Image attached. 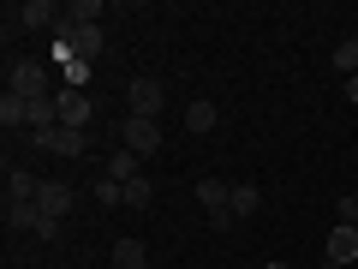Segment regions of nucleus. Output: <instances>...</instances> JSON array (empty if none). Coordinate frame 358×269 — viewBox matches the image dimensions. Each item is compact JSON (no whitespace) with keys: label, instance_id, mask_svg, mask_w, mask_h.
<instances>
[{"label":"nucleus","instance_id":"obj_10","mask_svg":"<svg viewBox=\"0 0 358 269\" xmlns=\"http://www.w3.org/2000/svg\"><path fill=\"white\" fill-rule=\"evenodd\" d=\"M215 126H221V108L215 102H192V108H185V132L203 138V132H215Z\"/></svg>","mask_w":358,"mask_h":269},{"label":"nucleus","instance_id":"obj_26","mask_svg":"<svg viewBox=\"0 0 358 269\" xmlns=\"http://www.w3.org/2000/svg\"><path fill=\"white\" fill-rule=\"evenodd\" d=\"M263 269H287V263H263Z\"/></svg>","mask_w":358,"mask_h":269},{"label":"nucleus","instance_id":"obj_3","mask_svg":"<svg viewBox=\"0 0 358 269\" xmlns=\"http://www.w3.org/2000/svg\"><path fill=\"white\" fill-rule=\"evenodd\" d=\"M126 102H131V114L155 120V114H162V102H167L162 78H131V84H126Z\"/></svg>","mask_w":358,"mask_h":269},{"label":"nucleus","instance_id":"obj_6","mask_svg":"<svg viewBox=\"0 0 358 269\" xmlns=\"http://www.w3.org/2000/svg\"><path fill=\"white\" fill-rule=\"evenodd\" d=\"M36 209L60 221L66 209H72V186H66V179H42V192H36Z\"/></svg>","mask_w":358,"mask_h":269},{"label":"nucleus","instance_id":"obj_16","mask_svg":"<svg viewBox=\"0 0 358 269\" xmlns=\"http://www.w3.org/2000/svg\"><path fill=\"white\" fill-rule=\"evenodd\" d=\"M36 221H42L36 204H6V228L13 233H36Z\"/></svg>","mask_w":358,"mask_h":269},{"label":"nucleus","instance_id":"obj_19","mask_svg":"<svg viewBox=\"0 0 358 269\" xmlns=\"http://www.w3.org/2000/svg\"><path fill=\"white\" fill-rule=\"evenodd\" d=\"M150 198H155V186H150V179H126V209H150Z\"/></svg>","mask_w":358,"mask_h":269},{"label":"nucleus","instance_id":"obj_17","mask_svg":"<svg viewBox=\"0 0 358 269\" xmlns=\"http://www.w3.org/2000/svg\"><path fill=\"white\" fill-rule=\"evenodd\" d=\"M96 204H102V209H120V204H126V186H120V179H96Z\"/></svg>","mask_w":358,"mask_h":269},{"label":"nucleus","instance_id":"obj_15","mask_svg":"<svg viewBox=\"0 0 358 269\" xmlns=\"http://www.w3.org/2000/svg\"><path fill=\"white\" fill-rule=\"evenodd\" d=\"M96 18H102V6H96V0H72V6H60V25H66V30L96 25Z\"/></svg>","mask_w":358,"mask_h":269},{"label":"nucleus","instance_id":"obj_25","mask_svg":"<svg viewBox=\"0 0 358 269\" xmlns=\"http://www.w3.org/2000/svg\"><path fill=\"white\" fill-rule=\"evenodd\" d=\"M322 269H346V263H334V257H322Z\"/></svg>","mask_w":358,"mask_h":269},{"label":"nucleus","instance_id":"obj_22","mask_svg":"<svg viewBox=\"0 0 358 269\" xmlns=\"http://www.w3.org/2000/svg\"><path fill=\"white\" fill-rule=\"evenodd\" d=\"M54 138H60V126H36L30 132V150H54Z\"/></svg>","mask_w":358,"mask_h":269},{"label":"nucleus","instance_id":"obj_1","mask_svg":"<svg viewBox=\"0 0 358 269\" xmlns=\"http://www.w3.org/2000/svg\"><path fill=\"white\" fill-rule=\"evenodd\" d=\"M6 90H13V96H24V102H42V96H54V90H48V66H42V60H13V78H6Z\"/></svg>","mask_w":358,"mask_h":269},{"label":"nucleus","instance_id":"obj_5","mask_svg":"<svg viewBox=\"0 0 358 269\" xmlns=\"http://www.w3.org/2000/svg\"><path fill=\"white\" fill-rule=\"evenodd\" d=\"M6 13L18 18V25H30V30H48L54 18H60V6H54V0H24V6H6ZM60 30V25H54Z\"/></svg>","mask_w":358,"mask_h":269},{"label":"nucleus","instance_id":"obj_9","mask_svg":"<svg viewBox=\"0 0 358 269\" xmlns=\"http://www.w3.org/2000/svg\"><path fill=\"white\" fill-rule=\"evenodd\" d=\"M197 204H203L209 216H221V209L233 204V186L227 179H197Z\"/></svg>","mask_w":358,"mask_h":269},{"label":"nucleus","instance_id":"obj_14","mask_svg":"<svg viewBox=\"0 0 358 269\" xmlns=\"http://www.w3.org/2000/svg\"><path fill=\"white\" fill-rule=\"evenodd\" d=\"M0 126H6V132H13V126H30V102H24V96H13V90L0 96Z\"/></svg>","mask_w":358,"mask_h":269},{"label":"nucleus","instance_id":"obj_12","mask_svg":"<svg viewBox=\"0 0 358 269\" xmlns=\"http://www.w3.org/2000/svg\"><path fill=\"white\" fill-rule=\"evenodd\" d=\"M138 162H143V156H138V150H126V144H120V150L108 156V179H120V186H126V179H138Z\"/></svg>","mask_w":358,"mask_h":269},{"label":"nucleus","instance_id":"obj_2","mask_svg":"<svg viewBox=\"0 0 358 269\" xmlns=\"http://www.w3.org/2000/svg\"><path fill=\"white\" fill-rule=\"evenodd\" d=\"M120 144H126V150H138V156H155V150H162V120L126 114V120H120Z\"/></svg>","mask_w":358,"mask_h":269},{"label":"nucleus","instance_id":"obj_21","mask_svg":"<svg viewBox=\"0 0 358 269\" xmlns=\"http://www.w3.org/2000/svg\"><path fill=\"white\" fill-rule=\"evenodd\" d=\"M54 150H60V156H84V150H90V138H84V132H66V126H60Z\"/></svg>","mask_w":358,"mask_h":269},{"label":"nucleus","instance_id":"obj_11","mask_svg":"<svg viewBox=\"0 0 358 269\" xmlns=\"http://www.w3.org/2000/svg\"><path fill=\"white\" fill-rule=\"evenodd\" d=\"M108 263H114V269H150V257H143V245H138V240H114Z\"/></svg>","mask_w":358,"mask_h":269},{"label":"nucleus","instance_id":"obj_23","mask_svg":"<svg viewBox=\"0 0 358 269\" xmlns=\"http://www.w3.org/2000/svg\"><path fill=\"white\" fill-rule=\"evenodd\" d=\"M341 221H346V228H358V198H341Z\"/></svg>","mask_w":358,"mask_h":269},{"label":"nucleus","instance_id":"obj_8","mask_svg":"<svg viewBox=\"0 0 358 269\" xmlns=\"http://www.w3.org/2000/svg\"><path fill=\"white\" fill-rule=\"evenodd\" d=\"M329 257L352 269V263H358V228H346V221H341V228L329 233Z\"/></svg>","mask_w":358,"mask_h":269},{"label":"nucleus","instance_id":"obj_7","mask_svg":"<svg viewBox=\"0 0 358 269\" xmlns=\"http://www.w3.org/2000/svg\"><path fill=\"white\" fill-rule=\"evenodd\" d=\"M42 179H30L24 167H6V204H36Z\"/></svg>","mask_w":358,"mask_h":269},{"label":"nucleus","instance_id":"obj_4","mask_svg":"<svg viewBox=\"0 0 358 269\" xmlns=\"http://www.w3.org/2000/svg\"><path fill=\"white\" fill-rule=\"evenodd\" d=\"M90 120H96V108H90L84 90H60V126H66V132H84Z\"/></svg>","mask_w":358,"mask_h":269},{"label":"nucleus","instance_id":"obj_20","mask_svg":"<svg viewBox=\"0 0 358 269\" xmlns=\"http://www.w3.org/2000/svg\"><path fill=\"white\" fill-rule=\"evenodd\" d=\"M334 66H341L346 78H358V36H346L341 48H334Z\"/></svg>","mask_w":358,"mask_h":269},{"label":"nucleus","instance_id":"obj_13","mask_svg":"<svg viewBox=\"0 0 358 269\" xmlns=\"http://www.w3.org/2000/svg\"><path fill=\"white\" fill-rule=\"evenodd\" d=\"M90 72H96L90 60H78V54H66V60H60V90H84V84H90Z\"/></svg>","mask_w":358,"mask_h":269},{"label":"nucleus","instance_id":"obj_24","mask_svg":"<svg viewBox=\"0 0 358 269\" xmlns=\"http://www.w3.org/2000/svg\"><path fill=\"white\" fill-rule=\"evenodd\" d=\"M346 102H352V108H358V78H346Z\"/></svg>","mask_w":358,"mask_h":269},{"label":"nucleus","instance_id":"obj_18","mask_svg":"<svg viewBox=\"0 0 358 269\" xmlns=\"http://www.w3.org/2000/svg\"><path fill=\"white\" fill-rule=\"evenodd\" d=\"M257 204H263V192H257V186H233V204H227V209H233V221H239V216H251Z\"/></svg>","mask_w":358,"mask_h":269}]
</instances>
